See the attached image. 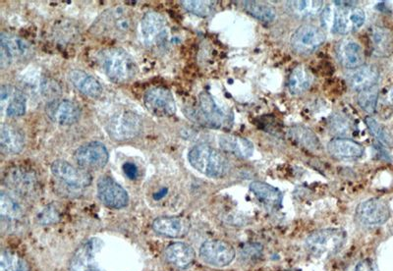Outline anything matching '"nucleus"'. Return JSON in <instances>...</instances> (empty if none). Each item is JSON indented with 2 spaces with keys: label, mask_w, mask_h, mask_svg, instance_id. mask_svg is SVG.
<instances>
[{
  "label": "nucleus",
  "mask_w": 393,
  "mask_h": 271,
  "mask_svg": "<svg viewBox=\"0 0 393 271\" xmlns=\"http://www.w3.org/2000/svg\"><path fill=\"white\" fill-rule=\"evenodd\" d=\"M329 127H331L332 132L337 136L347 135L351 131L349 120L342 114H335L332 116Z\"/></svg>",
  "instance_id": "58836bf2"
},
{
  "label": "nucleus",
  "mask_w": 393,
  "mask_h": 271,
  "mask_svg": "<svg viewBox=\"0 0 393 271\" xmlns=\"http://www.w3.org/2000/svg\"><path fill=\"white\" fill-rule=\"evenodd\" d=\"M166 192H168V190L163 189L160 191V192H158V194L153 195V198H155L156 200H160L161 199V198L165 197V195H166Z\"/></svg>",
  "instance_id": "37998d69"
},
{
  "label": "nucleus",
  "mask_w": 393,
  "mask_h": 271,
  "mask_svg": "<svg viewBox=\"0 0 393 271\" xmlns=\"http://www.w3.org/2000/svg\"><path fill=\"white\" fill-rule=\"evenodd\" d=\"M45 113L52 122L62 126L75 124L81 116L79 105L67 100H54L45 107Z\"/></svg>",
  "instance_id": "a211bd4d"
},
{
  "label": "nucleus",
  "mask_w": 393,
  "mask_h": 271,
  "mask_svg": "<svg viewBox=\"0 0 393 271\" xmlns=\"http://www.w3.org/2000/svg\"><path fill=\"white\" fill-rule=\"evenodd\" d=\"M52 172L60 182L72 189H84L92 183V176L88 170L73 167L65 160H55L52 165Z\"/></svg>",
  "instance_id": "9b49d317"
},
{
  "label": "nucleus",
  "mask_w": 393,
  "mask_h": 271,
  "mask_svg": "<svg viewBox=\"0 0 393 271\" xmlns=\"http://www.w3.org/2000/svg\"><path fill=\"white\" fill-rule=\"evenodd\" d=\"M243 6L247 13L259 21L269 23L276 19V9L271 5L264 4V2L244 1Z\"/></svg>",
  "instance_id": "473e14b6"
},
{
  "label": "nucleus",
  "mask_w": 393,
  "mask_h": 271,
  "mask_svg": "<svg viewBox=\"0 0 393 271\" xmlns=\"http://www.w3.org/2000/svg\"><path fill=\"white\" fill-rule=\"evenodd\" d=\"M143 102L148 112L158 117H170L175 114V97L170 90L163 87L152 88L146 92Z\"/></svg>",
  "instance_id": "ddd939ff"
},
{
  "label": "nucleus",
  "mask_w": 393,
  "mask_h": 271,
  "mask_svg": "<svg viewBox=\"0 0 393 271\" xmlns=\"http://www.w3.org/2000/svg\"><path fill=\"white\" fill-rule=\"evenodd\" d=\"M0 147L4 154H19L25 147L24 133L14 125L4 123L0 127Z\"/></svg>",
  "instance_id": "5701e85b"
},
{
  "label": "nucleus",
  "mask_w": 393,
  "mask_h": 271,
  "mask_svg": "<svg viewBox=\"0 0 393 271\" xmlns=\"http://www.w3.org/2000/svg\"><path fill=\"white\" fill-rule=\"evenodd\" d=\"M7 184H9L20 194H31L36 188L37 179L34 173L28 171L24 168H14L6 177Z\"/></svg>",
  "instance_id": "c756f323"
},
{
  "label": "nucleus",
  "mask_w": 393,
  "mask_h": 271,
  "mask_svg": "<svg viewBox=\"0 0 393 271\" xmlns=\"http://www.w3.org/2000/svg\"><path fill=\"white\" fill-rule=\"evenodd\" d=\"M188 159L195 169L211 178L225 176L229 170L225 155L210 145H196L189 152Z\"/></svg>",
  "instance_id": "7ed1b4c3"
},
{
  "label": "nucleus",
  "mask_w": 393,
  "mask_h": 271,
  "mask_svg": "<svg viewBox=\"0 0 393 271\" xmlns=\"http://www.w3.org/2000/svg\"><path fill=\"white\" fill-rule=\"evenodd\" d=\"M32 55L29 42L15 35L1 32L0 36V65L7 68L15 62H21Z\"/></svg>",
  "instance_id": "0eeeda50"
},
{
  "label": "nucleus",
  "mask_w": 393,
  "mask_h": 271,
  "mask_svg": "<svg viewBox=\"0 0 393 271\" xmlns=\"http://www.w3.org/2000/svg\"><path fill=\"white\" fill-rule=\"evenodd\" d=\"M312 78L311 73L303 65H298L292 70L291 76L288 79V89L292 95L303 94L311 87Z\"/></svg>",
  "instance_id": "7c9ffc66"
},
{
  "label": "nucleus",
  "mask_w": 393,
  "mask_h": 271,
  "mask_svg": "<svg viewBox=\"0 0 393 271\" xmlns=\"http://www.w3.org/2000/svg\"><path fill=\"white\" fill-rule=\"evenodd\" d=\"M98 195L105 207L115 210L126 207L129 202V197L124 188L121 187L112 177L105 176L98 180Z\"/></svg>",
  "instance_id": "dca6fc26"
},
{
  "label": "nucleus",
  "mask_w": 393,
  "mask_h": 271,
  "mask_svg": "<svg viewBox=\"0 0 393 271\" xmlns=\"http://www.w3.org/2000/svg\"><path fill=\"white\" fill-rule=\"evenodd\" d=\"M199 112L206 125L213 128H223L230 124V115L224 112L213 95L209 92H201L199 97Z\"/></svg>",
  "instance_id": "f3484780"
},
{
  "label": "nucleus",
  "mask_w": 393,
  "mask_h": 271,
  "mask_svg": "<svg viewBox=\"0 0 393 271\" xmlns=\"http://www.w3.org/2000/svg\"><path fill=\"white\" fill-rule=\"evenodd\" d=\"M346 243V233L337 228L315 231L306 240L308 252L315 257H331L341 251Z\"/></svg>",
  "instance_id": "20e7f679"
},
{
  "label": "nucleus",
  "mask_w": 393,
  "mask_h": 271,
  "mask_svg": "<svg viewBox=\"0 0 393 271\" xmlns=\"http://www.w3.org/2000/svg\"><path fill=\"white\" fill-rule=\"evenodd\" d=\"M219 145L224 152L237 157L249 158L254 154V145L245 138L235 135H223L219 138Z\"/></svg>",
  "instance_id": "c85d7f7f"
},
{
  "label": "nucleus",
  "mask_w": 393,
  "mask_h": 271,
  "mask_svg": "<svg viewBox=\"0 0 393 271\" xmlns=\"http://www.w3.org/2000/svg\"><path fill=\"white\" fill-rule=\"evenodd\" d=\"M153 228L158 234L165 237L180 238L188 234L190 222L183 217H161L153 222Z\"/></svg>",
  "instance_id": "4be33fe9"
},
{
  "label": "nucleus",
  "mask_w": 393,
  "mask_h": 271,
  "mask_svg": "<svg viewBox=\"0 0 393 271\" xmlns=\"http://www.w3.org/2000/svg\"><path fill=\"white\" fill-rule=\"evenodd\" d=\"M1 112L7 117H21L26 112L27 100L24 92L11 85H4L0 89Z\"/></svg>",
  "instance_id": "6ab92c4d"
},
{
  "label": "nucleus",
  "mask_w": 393,
  "mask_h": 271,
  "mask_svg": "<svg viewBox=\"0 0 393 271\" xmlns=\"http://www.w3.org/2000/svg\"><path fill=\"white\" fill-rule=\"evenodd\" d=\"M75 160L85 170H98L107 164L108 152L105 145L100 142L88 143L75 152Z\"/></svg>",
  "instance_id": "2eb2a0df"
},
{
  "label": "nucleus",
  "mask_w": 393,
  "mask_h": 271,
  "mask_svg": "<svg viewBox=\"0 0 393 271\" xmlns=\"http://www.w3.org/2000/svg\"><path fill=\"white\" fill-rule=\"evenodd\" d=\"M377 100H379V88L377 86L370 88V89L361 90L358 95V104L361 109L373 114L377 109Z\"/></svg>",
  "instance_id": "e433bc0d"
},
{
  "label": "nucleus",
  "mask_w": 393,
  "mask_h": 271,
  "mask_svg": "<svg viewBox=\"0 0 393 271\" xmlns=\"http://www.w3.org/2000/svg\"><path fill=\"white\" fill-rule=\"evenodd\" d=\"M355 217L365 227H377L385 224L390 217L389 205L384 200L370 199L358 205Z\"/></svg>",
  "instance_id": "1a4fd4ad"
},
{
  "label": "nucleus",
  "mask_w": 393,
  "mask_h": 271,
  "mask_svg": "<svg viewBox=\"0 0 393 271\" xmlns=\"http://www.w3.org/2000/svg\"><path fill=\"white\" fill-rule=\"evenodd\" d=\"M123 170H124L126 176L131 180H134L138 177L139 170L134 163L126 162L125 164L123 165Z\"/></svg>",
  "instance_id": "79ce46f5"
},
{
  "label": "nucleus",
  "mask_w": 393,
  "mask_h": 271,
  "mask_svg": "<svg viewBox=\"0 0 393 271\" xmlns=\"http://www.w3.org/2000/svg\"><path fill=\"white\" fill-rule=\"evenodd\" d=\"M98 62L105 74L117 84L131 81L137 74L134 59L125 50L110 47L98 54Z\"/></svg>",
  "instance_id": "f257e3e1"
},
{
  "label": "nucleus",
  "mask_w": 393,
  "mask_h": 271,
  "mask_svg": "<svg viewBox=\"0 0 393 271\" xmlns=\"http://www.w3.org/2000/svg\"><path fill=\"white\" fill-rule=\"evenodd\" d=\"M368 37L371 52L375 56L385 57L392 54L393 36L389 30L380 26L371 27Z\"/></svg>",
  "instance_id": "b1692460"
},
{
  "label": "nucleus",
  "mask_w": 393,
  "mask_h": 271,
  "mask_svg": "<svg viewBox=\"0 0 393 271\" xmlns=\"http://www.w3.org/2000/svg\"><path fill=\"white\" fill-rule=\"evenodd\" d=\"M337 59L344 68L354 70L365 64V54L361 45L351 39H344L336 45Z\"/></svg>",
  "instance_id": "aec40b11"
},
{
  "label": "nucleus",
  "mask_w": 393,
  "mask_h": 271,
  "mask_svg": "<svg viewBox=\"0 0 393 271\" xmlns=\"http://www.w3.org/2000/svg\"><path fill=\"white\" fill-rule=\"evenodd\" d=\"M165 258L171 265L179 268H187L195 260L196 253L193 248L185 243H173L165 250Z\"/></svg>",
  "instance_id": "cd10ccee"
},
{
  "label": "nucleus",
  "mask_w": 393,
  "mask_h": 271,
  "mask_svg": "<svg viewBox=\"0 0 393 271\" xmlns=\"http://www.w3.org/2000/svg\"><path fill=\"white\" fill-rule=\"evenodd\" d=\"M326 41V34L314 25H302L291 37V47L296 54L308 55L313 54Z\"/></svg>",
  "instance_id": "9d476101"
},
{
  "label": "nucleus",
  "mask_w": 393,
  "mask_h": 271,
  "mask_svg": "<svg viewBox=\"0 0 393 271\" xmlns=\"http://www.w3.org/2000/svg\"><path fill=\"white\" fill-rule=\"evenodd\" d=\"M286 9L289 13L299 18H308V17L317 16L321 13L324 8L322 1H287Z\"/></svg>",
  "instance_id": "2f4dec72"
},
{
  "label": "nucleus",
  "mask_w": 393,
  "mask_h": 271,
  "mask_svg": "<svg viewBox=\"0 0 393 271\" xmlns=\"http://www.w3.org/2000/svg\"><path fill=\"white\" fill-rule=\"evenodd\" d=\"M141 34L143 42L148 47L163 44L168 37V24L165 17L158 12H147L141 21Z\"/></svg>",
  "instance_id": "4468645a"
},
{
  "label": "nucleus",
  "mask_w": 393,
  "mask_h": 271,
  "mask_svg": "<svg viewBox=\"0 0 393 271\" xmlns=\"http://www.w3.org/2000/svg\"><path fill=\"white\" fill-rule=\"evenodd\" d=\"M133 19L123 7H113L103 12L95 21L93 30L102 37H124L132 30Z\"/></svg>",
  "instance_id": "39448f33"
},
{
  "label": "nucleus",
  "mask_w": 393,
  "mask_h": 271,
  "mask_svg": "<svg viewBox=\"0 0 393 271\" xmlns=\"http://www.w3.org/2000/svg\"><path fill=\"white\" fill-rule=\"evenodd\" d=\"M0 213L2 217L7 219H18L22 217L23 210L13 198L2 192L0 195Z\"/></svg>",
  "instance_id": "c9c22d12"
},
{
  "label": "nucleus",
  "mask_w": 393,
  "mask_h": 271,
  "mask_svg": "<svg viewBox=\"0 0 393 271\" xmlns=\"http://www.w3.org/2000/svg\"><path fill=\"white\" fill-rule=\"evenodd\" d=\"M103 243L98 238H92L77 248L70 260V271H107L102 270L98 262Z\"/></svg>",
  "instance_id": "6e6552de"
},
{
  "label": "nucleus",
  "mask_w": 393,
  "mask_h": 271,
  "mask_svg": "<svg viewBox=\"0 0 393 271\" xmlns=\"http://www.w3.org/2000/svg\"><path fill=\"white\" fill-rule=\"evenodd\" d=\"M107 131L113 140L118 142L134 139L142 131V120L129 110L115 112L107 120Z\"/></svg>",
  "instance_id": "423d86ee"
},
{
  "label": "nucleus",
  "mask_w": 393,
  "mask_h": 271,
  "mask_svg": "<svg viewBox=\"0 0 393 271\" xmlns=\"http://www.w3.org/2000/svg\"><path fill=\"white\" fill-rule=\"evenodd\" d=\"M355 271H380V270L374 260L371 258H366V260H363L358 263Z\"/></svg>",
  "instance_id": "a19ab883"
},
{
  "label": "nucleus",
  "mask_w": 393,
  "mask_h": 271,
  "mask_svg": "<svg viewBox=\"0 0 393 271\" xmlns=\"http://www.w3.org/2000/svg\"><path fill=\"white\" fill-rule=\"evenodd\" d=\"M68 78L73 86L87 97L97 99L102 94L103 88L100 83L92 75L82 70H72L68 75Z\"/></svg>",
  "instance_id": "a878e982"
},
{
  "label": "nucleus",
  "mask_w": 393,
  "mask_h": 271,
  "mask_svg": "<svg viewBox=\"0 0 393 271\" xmlns=\"http://www.w3.org/2000/svg\"><path fill=\"white\" fill-rule=\"evenodd\" d=\"M336 7L334 12L327 8L324 11V26L329 25L332 32L348 35L363 26L366 19L364 10L354 6L355 2L334 1Z\"/></svg>",
  "instance_id": "f03ea898"
},
{
  "label": "nucleus",
  "mask_w": 393,
  "mask_h": 271,
  "mask_svg": "<svg viewBox=\"0 0 393 271\" xmlns=\"http://www.w3.org/2000/svg\"><path fill=\"white\" fill-rule=\"evenodd\" d=\"M327 150L332 157L339 159H354L364 155V149L361 145L350 139L335 138L327 145Z\"/></svg>",
  "instance_id": "bb28decb"
},
{
  "label": "nucleus",
  "mask_w": 393,
  "mask_h": 271,
  "mask_svg": "<svg viewBox=\"0 0 393 271\" xmlns=\"http://www.w3.org/2000/svg\"><path fill=\"white\" fill-rule=\"evenodd\" d=\"M181 5L190 13L195 14L196 16L208 17L213 13L215 10V2L213 1H181Z\"/></svg>",
  "instance_id": "4c0bfd02"
},
{
  "label": "nucleus",
  "mask_w": 393,
  "mask_h": 271,
  "mask_svg": "<svg viewBox=\"0 0 393 271\" xmlns=\"http://www.w3.org/2000/svg\"><path fill=\"white\" fill-rule=\"evenodd\" d=\"M380 73L377 68L371 65H363L354 70H350L347 74V83L352 90L361 92L377 86L379 81Z\"/></svg>",
  "instance_id": "412c9836"
},
{
  "label": "nucleus",
  "mask_w": 393,
  "mask_h": 271,
  "mask_svg": "<svg viewBox=\"0 0 393 271\" xmlns=\"http://www.w3.org/2000/svg\"><path fill=\"white\" fill-rule=\"evenodd\" d=\"M250 190L259 202L263 203L266 208L279 210L281 207L283 195L274 186L261 181H255L251 183Z\"/></svg>",
  "instance_id": "393cba45"
},
{
  "label": "nucleus",
  "mask_w": 393,
  "mask_h": 271,
  "mask_svg": "<svg viewBox=\"0 0 393 271\" xmlns=\"http://www.w3.org/2000/svg\"><path fill=\"white\" fill-rule=\"evenodd\" d=\"M289 135L294 142L307 147L309 150H317L319 147V140L309 128L304 126H294L289 130Z\"/></svg>",
  "instance_id": "72a5a7b5"
},
{
  "label": "nucleus",
  "mask_w": 393,
  "mask_h": 271,
  "mask_svg": "<svg viewBox=\"0 0 393 271\" xmlns=\"http://www.w3.org/2000/svg\"><path fill=\"white\" fill-rule=\"evenodd\" d=\"M0 271H30V267L16 253L4 251L0 255Z\"/></svg>",
  "instance_id": "f704fd0d"
},
{
  "label": "nucleus",
  "mask_w": 393,
  "mask_h": 271,
  "mask_svg": "<svg viewBox=\"0 0 393 271\" xmlns=\"http://www.w3.org/2000/svg\"><path fill=\"white\" fill-rule=\"evenodd\" d=\"M200 255L204 262L216 267H228L235 258L233 246L223 240H209L201 245Z\"/></svg>",
  "instance_id": "f8f14e48"
},
{
  "label": "nucleus",
  "mask_w": 393,
  "mask_h": 271,
  "mask_svg": "<svg viewBox=\"0 0 393 271\" xmlns=\"http://www.w3.org/2000/svg\"><path fill=\"white\" fill-rule=\"evenodd\" d=\"M365 122H366L367 126L369 128L372 134L374 135L380 143H382L384 145L390 144V138L389 134H387V131H385L382 125H380V123L375 119V118H373L372 116H367L365 118Z\"/></svg>",
  "instance_id": "ea45409f"
},
{
  "label": "nucleus",
  "mask_w": 393,
  "mask_h": 271,
  "mask_svg": "<svg viewBox=\"0 0 393 271\" xmlns=\"http://www.w3.org/2000/svg\"><path fill=\"white\" fill-rule=\"evenodd\" d=\"M292 271H293V270H292Z\"/></svg>",
  "instance_id": "c03bdc74"
}]
</instances>
